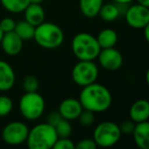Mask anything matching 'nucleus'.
<instances>
[{"instance_id": "nucleus-1", "label": "nucleus", "mask_w": 149, "mask_h": 149, "mask_svg": "<svg viewBox=\"0 0 149 149\" xmlns=\"http://www.w3.org/2000/svg\"><path fill=\"white\" fill-rule=\"evenodd\" d=\"M78 99L83 109L98 113L107 112L111 107L113 96L106 86L94 82L90 85L82 87Z\"/></svg>"}, {"instance_id": "nucleus-2", "label": "nucleus", "mask_w": 149, "mask_h": 149, "mask_svg": "<svg viewBox=\"0 0 149 149\" xmlns=\"http://www.w3.org/2000/svg\"><path fill=\"white\" fill-rule=\"evenodd\" d=\"M71 49L78 60H94L97 58L100 46L96 37L86 32L78 33L72 39Z\"/></svg>"}, {"instance_id": "nucleus-3", "label": "nucleus", "mask_w": 149, "mask_h": 149, "mask_svg": "<svg viewBox=\"0 0 149 149\" xmlns=\"http://www.w3.org/2000/svg\"><path fill=\"white\" fill-rule=\"evenodd\" d=\"M57 139L55 128L48 123H42L29 131L26 142L30 149H50L53 148Z\"/></svg>"}, {"instance_id": "nucleus-4", "label": "nucleus", "mask_w": 149, "mask_h": 149, "mask_svg": "<svg viewBox=\"0 0 149 149\" xmlns=\"http://www.w3.org/2000/svg\"><path fill=\"white\" fill-rule=\"evenodd\" d=\"M33 39L42 48L56 49L64 42V33L58 25L43 22L36 27Z\"/></svg>"}, {"instance_id": "nucleus-5", "label": "nucleus", "mask_w": 149, "mask_h": 149, "mask_svg": "<svg viewBox=\"0 0 149 149\" xmlns=\"http://www.w3.org/2000/svg\"><path fill=\"white\" fill-rule=\"evenodd\" d=\"M22 115L28 121H36L43 115L46 108L44 97L37 92H24L18 103Z\"/></svg>"}, {"instance_id": "nucleus-6", "label": "nucleus", "mask_w": 149, "mask_h": 149, "mask_svg": "<svg viewBox=\"0 0 149 149\" xmlns=\"http://www.w3.org/2000/svg\"><path fill=\"white\" fill-rule=\"evenodd\" d=\"M122 133L119 125L114 121H106L100 123L93 130L92 139L97 147H113L120 141Z\"/></svg>"}, {"instance_id": "nucleus-7", "label": "nucleus", "mask_w": 149, "mask_h": 149, "mask_svg": "<svg viewBox=\"0 0 149 149\" xmlns=\"http://www.w3.org/2000/svg\"><path fill=\"white\" fill-rule=\"evenodd\" d=\"M97 64L94 60H78L72 68V80L77 86L84 87L96 82L98 78Z\"/></svg>"}, {"instance_id": "nucleus-8", "label": "nucleus", "mask_w": 149, "mask_h": 149, "mask_svg": "<svg viewBox=\"0 0 149 149\" xmlns=\"http://www.w3.org/2000/svg\"><path fill=\"white\" fill-rule=\"evenodd\" d=\"M29 127L20 121H13L6 124L2 130V140L11 146H17L26 143L29 135Z\"/></svg>"}, {"instance_id": "nucleus-9", "label": "nucleus", "mask_w": 149, "mask_h": 149, "mask_svg": "<svg viewBox=\"0 0 149 149\" xmlns=\"http://www.w3.org/2000/svg\"><path fill=\"white\" fill-rule=\"evenodd\" d=\"M128 26L135 30H143L149 23V8L140 4L128 6L124 14Z\"/></svg>"}, {"instance_id": "nucleus-10", "label": "nucleus", "mask_w": 149, "mask_h": 149, "mask_svg": "<svg viewBox=\"0 0 149 149\" xmlns=\"http://www.w3.org/2000/svg\"><path fill=\"white\" fill-rule=\"evenodd\" d=\"M96 59L98 60L100 66L109 72H116L120 70L124 62L122 53L115 47L100 49Z\"/></svg>"}, {"instance_id": "nucleus-11", "label": "nucleus", "mask_w": 149, "mask_h": 149, "mask_svg": "<svg viewBox=\"0 0 149 149\" xmlns=\"http://www.w3.org/2000/svg\"><path fill=\"white\" fill-rule=\"evenodd\" d=\"M3 52L6 55L15 56L20 53L24 47V40L22 39L14 31L4 33L3 38L0 43Z\"/></svg>"}, {"instance_id": "nucleus-12", "label": "nucleus", "mask_w": 149, "mask_h": 149, "mask_svg": "<svg viewBox=\"0 0 149 149\" xmlns=\"http://www.w3.org/2000/svg\"><path fill=\"white\" fill-rule=\"evenodd\" d=\"M83 110V107L81 105L79 99L76 98H66L62 100L58 108V112L61 114L62 119H65L67 121H75L78 119L79 114Z\"/></svg>"}, {"instance_id": "nucleus-13", "label": "nucleus", "mask_w": 149, "mask_h": 149, "mask_svg": "<svg viewBox=\"0 0 149 149\" xmlns=\"http://www.w3.org/2000/svg\"><path fill=\"white\" fill-rule=\"evenodd\" d=\"M129 117L135 124L149 121V100L138 99L131 105Z\"/></svg>"}, {"instance_id": "nucleus-14", "label": "nucleus", "mask_w": 149, "mask_h": 149, "mask_svg": "<svg viewBox=\"0 0 149 149\" xmlns=\"http://www.w3.org/2000/svg\"><path fill=\"white\" fill-rule=\"evenodd\" d=\"M15 83V73L8 62L0 59V91L10 90Z\"/></svg>"}, {"instance_id": "nucleus-15", "label": "nucleus", "mask_w": 149, "mask_h": 149, "mask_svg": "<svg viewBox=\"0 0 149 149\" xmlns=\"http://www.w3.org/2000/svg\"><path fill=\"white\" fill-rule=\"evenodd\" d=\"M132 136L137 147L149 149V121L136 124Z\"/></svg>"}, {"instance_id": "nucleus-16", "label": "nucleus", "mask_w": 149, "mask_h": 149, "mask_svg": "<svg viewBox=\"0 0 149 149\" xmlns=\"http://www.w3.org/2000/svg\"><path fill=\"white\" fill-rule=\"evenodd\" d=\"M24 20L33 26L37 27L45 20V10L42 4L30 3L24 10Z\"/></svg>"}, {"instance_id": "nucleus-17", "label": "nucleus", "mask_w": 149, "mask_h": 149, "mask_svg": "<svg viewBox=\"0 0 149 149\" xmlns=\"http://www.w3.org/2000/svg\"><path fill=\"white\" fill-rule=\"evenodd\" d=\"M104 0H79V8L85 18H92L98 16Z\"/></svg>"}, {"instance_id": "nucleus-18", "label": "nucleus", "mask_w": 149, "mask_h": 149, "mask_svg": "<svg viewBox=\"0 0 149 149\" xmlns=\"http://www.w3.org/2000/svg\"><path fill=\"white\" fill-rule=\"evenodd\" d=\"M96 40L102 49L115 47L116 44L118 43V34L113 29H104L98 33V35L96 36Z\"/></svg>"}, {"instance_id": "nucleus-19", "label": "nucleus", "mask_w": 149, "mask_h": 149, "mask_svg": "<svg viewBox=\"0 0 149 149\" xmlns=\"http://www.w3.org/2000/svg\"><path fill=\"white\" fill-rule=\"evenodd\" d=\"M98 16L104 22H114V20H118L119 16H121L119 5L117 3H115V2L104 3L102 8H100V12H98Z\"/></svg>"}, {"instance_id": "nucleus-20", "label": "nucleus", "mask_w": 149, "mask_h": 149, "mask_svg": "<svg viewBox=\"0 0 149 149\" xmlns=\"http://www.w3.org/2000/svg\"><path fill=\"white\" fill-rule=\"evenodd\" d=\"M35 29H36L35 26H33L29 22H26V20H24L16 23L15 28H14V32L22 38L24 41H28V40L33 39Z\"/></svg>"}, {"instance_id": "nucleus-21", "label": "nucleus", "mask_w": 149, "mask_h": 149, "mask_svg": "<svg viewBox=\"0 0 149 149\" xmlns=\"http://www.w3.org/2000/svg\"><path fill=\"white\" fill-rule=\"evenodd\" d=\"M0 1H1L2 6L11 13L24 12L26 6L30 4L29 0H0Z\"/></svg>"}, {"instance_id": "nucleus-22", "label": "nucleus", "mask_w": 149, "mask_h": 149, "mask_svg": "<svg viewBox=\"0 0 149 149\" xmlns=\"http://www.w3.org/2000/svg\"><path fill=\"white\" fill-rule=\"evenodd\" d=\"M56 133L58 138H67L70 137L72 134V126L70 124V121H67L65 119H62L57 125L55 126Z\"/></svg>"}, {"instance_id": "nucleus-23", "label": "nucleus", "mask_w": 149, "mask_h": 149, "mask_svg": "<svg viewBox=\"0 0 149 149\" xmlns=\"http://www.w3.org/2000/svg\"><path fill=\"white\" fill-rule=\"evenodd\" d=\"M39 80L33 75L26 76L22 81V89L24 92H37L39 90Z\"/></svg>"}, {"instance_id": "nucleus-24", "label": "nucleus", "mask_w": 149, "mask_h": 149, "mask_svg": "<svg viewBox=\"0 0 149 149\" xmlns=\"http://www.w3.org/2000/svg\"><path fill=\"white\" fill-rule=\"evenodd\" d=\"M13 109V102L11 98L6 95L0 96V117L8 115Z\"/></svg>"}, {"instance_id": "nucleus-25", "label": "nucleus", "mask_w": 149, "mask_h": 149, "mask_svg": "<svg viewBox=\"0 0 149 149\" xmlns=\"http://www.w3.org/2000/svg\"><path fill=\"white\" fill-rule=\"evenodd\" d=\"M82 127H90L95 121V113L87 109H83L77 119Z\"/></svg>"}, {"instance_id": "nucleus-26", "label": "nucleus", "mask_w": 149, "mask_h": 149, "mask_svg": "<svg viewBox=\"0 0 149 149\" xmlns=\"http://www.w3.org/2000/svg\"><path fill=\"white\" fill-rule=\"evenodd\" d=\"M135 125H136V124L134 123V121H132L131 119H125V121H122V123L119 125L120 131H121L122 135L132 136L134 129H135Z\"/></svg>"}, {"instance_id": "nucleus-27", "label": "nucleus", "mask_w": 149, "mask_h": 149, "mask_svg": "<svg viewBox=\"0 0 149 149\" xmlns=\"http://www.w3.org/2000/svg\"><path fill=\"white\" fill-rule=\"evenodd\" d=\"M54 149H74L75 144L69 137L67 138H58L53 146Z\"/></svg>"}, {"instance_id": "nucleus-28", "label": "nucleus", "mask_w": 149, "mask_h": 149, "mask_svg": "<svg viewBox=\"0 0 149 149\" xmlns=\"http://www.w3.org/2000/svg\"><path fill=\"white\" fill-rule=\"evenodd\" d=\"M16 22L11 18H4L0 22V28L3 31V33H8L14 31Z\"/></svg>"}, {"instance_id": "nucleus-29", "label": "nucleus", "mask_w": 149, "mask_h": 149, "mask_svg": "<svg viewBox=\"0 0 149 149\" xmlns=\"http://www.w3.org/2000/svg\"><path fill=\"white\" fill-rule=\"evenodd\" d=\"M97 145L94 142V140L89 139V138L81 139L80 141H78V143L75 144V148L77 149H95Z\"/></svg>"}, {"instance_id": "nucleus-30", "label": "nucleus", "mask_w": 149, "mask_h": 149, "mask_svg": "<svg viewBox=\"0 0 149 149\" xmlns=\"http://www.w3.org/2000/svg\"><path fill=\"white\" fill-rule=\"evenodd\" d=\"M61 119H62V117H61L59 112H50L49 114H48L47 121H46V123L50 124L51 126L55 127V126L59 123Z\"/></svg>"}, {"instance_id": "nucleus-31", "label": "nucleus", "mask_w": 149, "mask_h": 149, "mask_svg": "<svg viewBox=\"0 0 149 149\" xmlns=\"http://www.w3.org/2000/svg\"><path fill=\"white\" fill-rule=\"evenodd\" d=\"M143 32H144V38H145L146 42L149 45V23L147 24V26L143 29Z\"/></svg>"}, {"instance_id": "nucleus-32", "label": "nucleus", "mask_w": 149, "mask_h": 149, "mask_svg": "<svg viewBox=\"0 0 149 149\" xmlns=\"http://www.w3.org/2000/svg\"><path fill=\"white\" fill-rule=\"evenodd\" d=\"M133 1H134V0H113V2H115V3H118V4H127V5L131 4Z\"/></svg>"}, {"instance_id": "nucleus-33", "label": "nucleus", "mask_w": 149, "mask_h": 149, "mask_svg": "<svg viewBox=\"0 0 149 149\" xmlns=\"http://www.w3.org/2000/svg\"><path fill=\"white\" fill-rule=\"evenodd\" d=\"M136 2L138 4H140V5H143L145 7L149 8V0H136Z\"/></svg>"}, {"instance_id": "nucleus-34", "label": "nucleus", "mask_w": 149, "mask_h": 149, "mask_svg": "<svg viewBox=\"0 0 149 149\" xmlns=\"http://www.w3.org/2000/svg\"><path fill=\"white\" fill-rule=\"evenodd\" d=\"M145 81H146V84L149 87V68L146 71V74H145Z\"/></svg>"}, {"instance_id": "nucleus-35", "label": "nucleus", "mask_w": 149, "mask_h": 149, "mask_svg": "<svg viewBox=\"0 0 149 149\" xmlns=\"http://www.w3.org/2000/svg\"><path fill=\"white\" fill-rule=\"evenodd\" d=\"M30 1V3H37V4H42V2L44 1V0H29Z\"/></svg>"}, {"instance_id": "nucleus-36", "label": "nucleus", "mask_w": 149, "mask_h": 149, "mask_svg": "<svg viewBox=\"0 0 149 149\" xmlns=\"http://www.w3.org/2000/svg\"><path fill=\"white\" fill-rule=\"evenodd\" d=\"M3 35H4L3 31H2L1 28H0V43H1V40H2V38H3Z\"/></svg>"}]
</instances>
